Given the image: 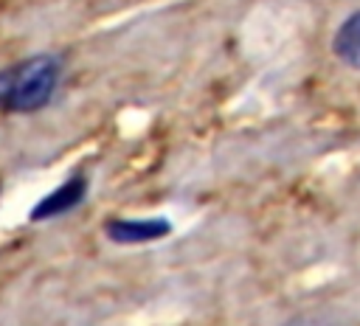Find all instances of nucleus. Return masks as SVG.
<instances>
[{"mask_svg": "<svg viewBox=\"0 0 360 326\" xmlns=\"http://www.w3.org/2000/svg\"><path fill=\"white\" fill-rule=\"evenodd\" d=\"M62 79L56 53H37L0 70V112H37L48 107Z\"/></svg>", "mask_w": 360, "mask_h": 326, "instance_id": "1", "label": "nucleus"}, {"mask_svg": "<svg viewBox=\"0 0 360 326\" xmlns=\"http://www.w3.org/2000/svg\"><path fill=\"white\" fill-rule=\"evenodd\" d=\"M87 197V177L84 174H73L68 177L62 185H56L53 191H48L28 214L31 222H48V219H56L62 214H70L73 208H79Z\"/></svg>", "mask_w": 360, "mask_h": 326, "instance_id": "2", "label": "nucleus"}, {"mask_svg": "<svg viewBox=\"0 0 360 326\" xmlns=\"http://www.w3.org/2000/svg\"><path fill=\"white\" fill-rule=\"evenodd\" d=\"M172 233V222L163 216H149V219H110L104 225V236L115 244H143L155 242Z\"/></svg>", "mask_w": 360, "mask_h": 326, "instance_id": "3", "label": "nucleus"}, {"mask_svg": "<svg viewBox=\"0 0 360 326\" xmlns=\"http://www.w3.org/2000/svg\"><path fill=\"white\" fill-rule=\"evenodd\" d=\"M332 51L343 65L360 70V8L340 22V28L332 39Z\"/></svg>", "mask_w": 360, "mask_h": 326, "instance_id": "4", "label": "nucleus"}, {"mask_svg": "<svg viewBox=\"0 0 360 326\" xmlns=\"http://www.w3.org/2000/svg\"><path fill=\"white\" fill-rule=\"evenodd\" d=\"M281 326H340V323L326 320V318H292V320H287Z\"/></svg>", "mask_w": 360, "mask_h": 326, "instance_id": "5", "label": "nucleus"}]
</instances>
